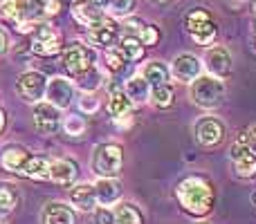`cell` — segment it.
Segmentation results:
<instances>
[{"instance_id":"obj_1","label":"cell","mask_w":256,"mask_h":224,"mask_svg":"<svg viewBox=\"0 0 256 224\" xmlns=\"http://www.w3.org/2000/svg\"><path fill=\"white\" fill-rule=\"evenodd\" d=\"M176 198L189 216L202 218L212 213L214 202H216V191H214L212 180H207L204 175H186L184 180L178 182Z\"/></svg>"},{"instance_id":"obj_2","label":"cell","mask_w":256,"mask_h":224,"mask_svg":"<svg viewBox=\"0 0 256 224\" xmlns=\"http://www.w3.org/2000/svg\"><path fill=\"white\" fill-rule=\"evenodd\" d=\"M225 94H227L225 81L218 79V76L200 74L198 79L191 83V99H194L196 106L204 108V110L218 108L225 101Z\"/></svg>"},{"instance_id":"obj_3","label":"cell","mask_w":256,"mask_h":224,"mask_svg":"<svg viewBox=\"0 0 256 224\" xmlns=\"http://www.w3.org/2000/svg\"><path fill=\"white\" fill-rule=\"evenodd\" d=\"M90 164H92V171L97 177H117L124 166V148L112 141L94 146Z\"/></svg>"},{"instance_id":"obj_4","label":"cell","mask_w":256,"mask_h":224,"mask_svg":"<svg viewBox=\"0 0 256 224\" xmlns=\"http://www.w3.org/2000/svg\"><path fill=\"white\" fill-rule=\"evenodd\" d=\"M184 27L186 31H189L191 40H194L196 45H202V47H207V45H214L218 38V27L216 22H214L212 13L207 11V9L202 7H196L191 9L189 13L184 16Z\"/></svg>"},{"instance_id":"obj_5","label":"cell","mask_w":256,"mask_h":224,"mask_svg":"<svg viewBox=\"0 0 256 224\" xmlns=\"http://www.w3.org/2000/svg\"><path fill=\"white\" fill-rule=\"evenodd\" d=\"M30 49L36 54V56H43V58L56 56V54L63 52L61 34H58L50 22H38V25L34 27V31H32Z\"/></svg>"},{"instance_id":"obj_6","label":"cell","mask_w":256,"mask_h":224,"mask_svg":"<svg viewBox=\"0 0 256 224\" xmlns=\"http://www.w3.org/2000/svg\"><path fill=\"white\" fill-rule=\"evenodd\" d=\"M94 61H97L94 49H90L88 45H81V43H70L61 52V63L72 79L79 76L81 72H86L88 67H92Z\"/></svg>"},{"instance_id":"obj_7","label":"cell","mask_w":256,"mask_h":224,"mask_svg":"<svg viewBox=\"0 0 256 224\" xmlns=\"http://www.w3.org/2000/svg\"><path fill=\"white\" fill-rule=\"evenodd\" d=\"M45 90H48V79H45V74H40L36 70L22 72L16 81L18 97L27 103H38L45 97Z\"/></svg>"},{"instance_id":"obj_8","label":"cell","mask_w":256,"mask_h":224,"mask_svg":"<svg viewBox=\"0 0 256 224\" xmlns=\"http://www.w3.org/2000/svg\"><path fill=\"white\" fill-rule=\"evenodd\" d=\"M232 162H234V173L240 180H254L256 177V153L248 146V139L238 137L232 146Z\"/></svg>"},{"instance_id":"obj_9","label":"cell","mask_w":256,"mask_h":224,"mask_svg":"<svg viewBox=\"0 0 256 224\" xmlns=\"http://www.w3.org/2000/svg\"><path fill=\"white\" fill-rule=\"evenodd\" d=\"M61 110L50 101L34 103V126L40 135H54L61 128Z\"/></svg>"},{"instance_id":"obj_10","label":"cell","mask_w":256,"mask_h":224,"mask_svg":"<svg viewBox=\"0 0 256 224\" xmlns=\"http://www.w3.org/2000/svg\"><path fill=\"white\" fill-rule=\"evenodd\" d=\"M194 132H196L198 144L204 146V148H214V146H218L225 139V126L216 117H200L196 121Z\"/></svg>"},{"instance_id":"obj_11","label":"cell","mask_w":256,"mask_h":224,"mask_svg":"<svg viewBox=\"0 0 256 224\" xmlns=\"http://www.w3.org/2000/svg\"><path fill=\"white\" fill-rule=\"evenodd\" d=\"M120 31H122V27L117 25L115 20L104 18L102 22H97V25L92 27V29H88V43L92 45V47L108 49L115 45L117 38H120Z\"/></svg>"},{"instance_id":"obj_12","label":"cell","mask_w":256,"mask_h":224,"mask_svg":"<svg viewBox=\"0 0 256 224\" xmlns=\"http://www.w3.org/2000/svg\"><path fill=\"white\" fill-rule=\"evenodd\" d=\"M204 65H207V72L212 76H218V79H225L232 72V54L227 47L222 45H214V47L207 49L204 54Z\"/></svg>"},{"instance_id":"obj_13","label":"cell","mask_w":256,"mask_h":224,"mask_svg":"<svg viewBox=\"0 0 256 224\" xmlns=\"http://www.w3.org/2000/svg\"><path fill=\"white\" fill-rule=\"evenodd\" d=\"M45 97L52 106H56L58 110L68 108L74 99V90H72V83L63 76H54V79H48V90H45Z\"/></svg>"},{"instance_id":"obj_14","label":"cell","mask_w":256,"mask_h":224,"mask_svg":"<svg viewBox=\"0 0 256 224\" xmlns=\"http://www.w3.org/2000/svg\"><path fill=\"white\" fill-rule=\"evenodd\" d=\"M171 72L180 83H194V81L202 74V63H200V58L194 56V54H180V56L173 61Z\"/></svg>"},{"instance_id":"obj_15","label":"cell","mask_w":256,"mask_h":224,"mask_svg":"<svg viewBox=\"0 0 256 224\" xmlns=\"http://www.w3.org/2000/svg\"><path fill=\"white\" fill-rule=\"evenodd\" d=\"M30 157H32V153L27 148H22V146H18V144H7L2 150H0V166L9 173L22 175Z\"/></svg>"},{"instance_id":"obj_16","label":"cell","mask_w":256,"mask_h":224,"mask_svg":"<svg viewBox=\"0 0 256 224\" xmlns=\"http://www.w3.org/2000/svg\"><path fill=\"white\" fill-rule=\"evenodd\" d=\"M72 16L79 25L88 27V29H92L97 22L104 20V11L99 7H94L90 0H74L72 2Z\"/></svg>"},{"instance_id":"obj_17","label":"cell","mask_w":256,"mask_h":224,"mask_svg":"<svg viewBox=\"0 0 256 224\" xmlns=\"http://www.w3.org/2000/svg\"><path fill=\"white\" fill-rule=\"evenodd\" d=\"M79 175V166L76 162L63 157V159H54L52 162V171H50V180L58 186H72Z\"/></svg>"},{"instance_id":"obj_18","label":"cell","mask_w":256,"mask_h":224,"mask_svg":"<svg viewBox=\"0 0 256 224\" xmlns=\"http://www.w3.org/2000/svg\"><path fill=\"white\" fill-rule=\"evenodd\" d=\"M94 193L99 207H112L122 198V184L117 182V177H99V182L94 184Z\"/></svg>"},{"instance_id":"obj_19","label":"cell","mask_w":256,"mask_h":224,"mask_svg":"<svg viewBox=\"0 0 256 224\" xmlns=\"http://www.w3.org/2000/svg\"><path fill=\"white\" fill-rule=\"evenodd\" d=\"M70 202L74 204L79 211L90 213L97 209V193H94V184H76L70 189Z\"/></svg>"},{"instance_id":"obj_20","label":"cell","mask_w":256,"mask_h":224,"mask_svg":"<svg viewBox=\"0 0 256 224\" xmlns=\"http://www.w3.org/2000/svg\"><path fill=\"white\" fill-rule=\"evenodd\" d=\"M43 224H76V218L68 204L52 202L43 211Z\"/></svg>"},{"instance_id":"obj_21","label":"cell","mask_w":256,"mask_h":224,"mask_svg":"<svg viewBox=\"0 0 256 224\" xmlns=\"http://www.w3.org/2000/svg\"><path fill=\"white\" fill-rule=\"evenodd\" d=\"M50 171H52V159L48 157V155H34L32 153V157L27 159V166L25 171H22V175L30 177V180H50Z\"/></svg>"},{"instance_id":"obj_22","label":"cell","mask_w":256,"mask_h":224,"mask_svg":"<svg viewBox=\"0 0 256 224\" xmlns=\"http://www.w3.org/2000/svg\"><path fill=\"white\" fill-rule=\"evenodd\" d=\"M108 90H110V97H108V106H106L108 114H110L112 119H120V117H126V114H130V112H132L130 99H128L124 92H120V88H115V83L108 85Z\"/></svg>"},{"instance_id":"obj_23","label":"cell","mask_w":256,"mask_h":224,"mask_svg":"<svg viewBox=\"0 0 256 224\" xmlns=\"http://www.w3.org/2000/svg\"><path fill=\"white\" fill-rule=\"evenodd\" d=\"M168 76H171V70L164 65L162 61H150L144 65L142 70V79L150 85V88H158V85H166Z\"/></svg>"},{"instance_id":"obj_24","label":"cell","mask_w":256,"mask_h":224,"mask_svg":"<svg viewBox=\"0 0 256 224\" xmlns=\"http://www.w3.org/2000/svg\"><path fill=\"white\" fill-rule=\"evenodd\" d=\"M120 52L124 54V58L128 63H137V61H142L144 58V52H146V47L140 43V38L137 36H132V34H122L120 36Z\"/></svg>"},{"instance_id":"obj_25","label":"cell","mask_w":256,"mask_h":224,"mask_svg":"<svg viewBox=\"0 0 256 224\" xmlns=\"http://www.w3.org/2000/svg\"><path fill=\"white\" fill-rule=\"evenodd\" d=\"M124 94L130 99V103H144L150 94V85L142 76H130L124 85Z\"/></svg>"},{"instance_id":"obj_26","label":"cell","mask_w":256,"mask_h":224,"mask_svg":"<svg viewBox=\"0 0 256 224\" xmlns=\"http://www.w3.org/2000/svg\"><path fill=\"white\" fill-rule=\"evenodd\" d=\"M112 213H115V224H144V213L130 202L117 204Z\"/></svg>"},{"instance_id":"obj_27","label":"cell","mask_w":256,"mask_h":224,"mask_svg":"<svg viewBox=\"0 0 256 224\" xmlns=\"http://www.w3.org/2000/svg\"><path fill=\"white\" fill-rule=\"evenodd\" d=\"M74 81H76V88L79 90L92 94L94 90H99V85H102V72H99L97 65H92L86 72H81L79 76H74Z\"/></svg>"},{"instance_id":"obj_28","label":"cell","mask_w":256,"mask_h":224,"mask_svg":"<svg viewBox=\"0 0 256 224\" xmlns=\"http://www.w3.org/2000/svg\"><path fill=\"white\" fill-rule=\"evenodd\" d=\"M18 207V189L9 182H0V213L9 216Z\"/></svg>"},{"instance_id":"obj_29","label":"cell","mask_w":256,"mask_h":224,"mask_svg":"<svg viewBox=\"0 0 256 224\" xmlns=\"http://www.w3.org/2000/svg\"><path fill=\"white\" fill-rule=\"evenodd\" d=\"M104 61H106V65H108V70L112 72V74H122V72L126 70L130 63L124 58V54L120 52V47L117 45H112V47H108V49H104Z\"/></svg>"},{"instance_id":"obj_30","label":"cell","mask_w":256,"mask_h":224,"mask_svg":"<svg viewBox=\"0 0 256 224\" xmlns=\"http://www.w3.org/2000/svg\"><path fill=\"white\" fill-rule=\"evenodd\" d=\"M173 88L171 85H158V88H150V94H148V99H150V103H153L155 108H160V110H166V108H171V103H173Z\"/></svg>"},{"instance_id":"obj_31","label":"cell","mask_w":256,"mask_h":224,"mask_svg":"<svg viewBox=\"0 0 256 224\" xmlns=\"http://www.w3.org/2000/svg\"><path fill=\"white\" fill-rule=\"evenodd\" d=\"M63 130H66V135L70 137H81L86 132V119L79 117V114H70V117L66 119V121L61 123Z\"/></svg>"},{"instance_id":"obj_32","label":"cell","mask_w":256,"mask_h":224,"mask_svg":"<svg viewBox=\"0 0 256 224\" xmlns=\"http://www.w3.org/2000/svg\"><path fill=\"white\" fill-rule=\"evenodd\" d=\"M137 38H140V43L144 47H155L160 43V38H162V34H160L158 25H144V29L137 34Z\"/></svg>"},{"instance_id":"obj_33","label":"cell","mask_w":256,"mask_h":224,"mask_svg":"<svg viewBox=\"0 0 256 224\" xmlns=\"http://www.w3.org/2000/svg\"><path fill=\"white\" fill-rule=\"evenodd\" d=\"M135 4H137V0H110L108 9H110V13L115 18H126L135 9Z\"/></svg>"},{"instance_id":"obj_34","label":"cell","mask_w":256,"mask_h":224,"mask_svg":"<svg viewBox=\"0 0 256 224\" xmlns=\"http://www.w3.org/2000/svg\"><path fill=\"white\" fill-rule=\"evenodd\" d=\"M79 108H81V112H84V114H92V112H97V110H99V99L94 97V94L86 92V97H81V99H79Z\"/></svg>"},{"instance_id":"obj_35","label":"cell","mask_w":256,"mask_h":224,"mask_svg":"<svg viewBox=\"0 0 256 224\" xmlns=\"http://www.w3.org/2000/svg\"><path fill=\"white\" fill-rule=\"evenodd\" d=\"M94 220H97V224H115V213L108 207H99L94 209Z\"/></svg>"},{"instance_id":"obj_36","label":"cell","mask_w":256,"mask_h":224,"mask_svg":"<svg viewBox=\"0 0 256 224\" xmlns=\"http://www.w3.org/2000/svg\"><path fill=\"white\" fill-rule=\"evenodd\" d=\"M144 25H146V22H142L140 18H128V20L124 22V27H122V29H124V34H132V36H137L142 29H144Z\"/></svg>"},{"instance_id":"obj_37","label":"cell","mask_w":256,"mask_h":224,"mask_svg":"<svg viewBox=\"0 0 256 224\" xmlns=\"http://www.w3.org/2000/svg\"><path fill=\"white\" fill-rule=\"evenodd\" d=\"M245 139H248V146H250V148H252L254 153H256V123H254L252 128H250L248 132H245Z\"/></svg>"},{"instance_id":"obj_38","label":"cell","mask_w":256,"mask_h":224,"mask_svg":"<svg viewBox=\"0 0 256 224\" xmlns=\"http://www.w3.org/2000/svg\"><path fill=\"white\" fill-rule=\"evenodd\" d=\"M7 47H9V36H7V31L0 27V54L7 52Z\"/></svg>"},{"instance_id":"obj_39","label":"cell","mask_w":256,"mask_h":224,"mask_svg":"<svg viewBox=\"0 0 256 224\" xmlns=\"http://www.w3.org/2000/svg\"><path fill=\"white\" fill-rule=\"evenodd\" d=\"M90 2L94 4V7H99L104 11V9H108V2H110V0H90Z\"/></svg>"},{"instance_id":"obj_40","label":"cell","mask_w":256,"mask_h":224,"mask_svg":"<svg viewBox=\"0 0 256 224\" xmlns=\"http://www.w3.org/2000/svg\"><path fill=\"white\" fill-rule=\"evenodd\" d=\"M4 126H7V117H4V112L0 110V132L4 130Z\"/></svg>"},{"instance_id":"obj_41","label":"cell","mask_w":256,"mask_h":224,"mask_svg":"<svg viewBox=\"0 0 256 224\" xmlns=\"http://www.w3.org/2000/svg\"><path fill=\"white\" fill-rule=\"evenodd\" d=\"M225 2H230L232 7H240V4H243L245 0H225Z\"/></svg>"},{"instance_id":"obj_42","label":"cell","mask_w":256,"mask_h":224,"mask_svg":"<svg viewBox=\"0 0 256 224\" xmlns=\"http://www.w3.org/2000/svg\"><path fill=\"white\" fill-rule=\"evenodd\" d=\"M7 222V216H2V213H0V224H4Z\"/></svg>"},{"instance_id":"obj_43","label":"cell","mask_w":256,"mask_h":224,"mask_svg":"<svg viewBox=\"0 0 256 224\" xmlns=\"http://www.w3.org/2000/svg\"><path fill=\"white\" fill-rule=\"evenodd\" d=\"M252 202H254V204H256V193H254V195H252Z\"/></svg>"},{"instance_id":"obj_44","label":"cell","mask_w":256,"mask_h":224,"mask_svg":"<svg viewBox=\"0 0 256 224\" xmlns=\"http://www.w3.org/2000/svg\"><path fill=\"white\" fill-rule=\"evenodd\" d=\"M155 2H166V0H155Z\"/></svg>"},{"instance_id":"obj_45","label":"cell","mask_w":256,"mask_h":224,"mask_svg":"<svg viewBox=\"0 0 256 224\" xmlns=\"http://www.w3.org/2000/svg\"><path fill=\"white\" fill-rule=\"evenodd\" d=\"M196 224H209V222H196Z\"/></svg>"},{"instance_id":"obj_46","label":"cell","mask_w":256,"mask_h":224,"mask_svg":"<svg viewBox=\"0 0 256 224\" xmlns=\"http://www.w3.org/2000/svg\"><path fill=\"white\" fill-rule=\"evenodd\" d=\"M254 9H256V4H254Z\"/></svg>"}]
</instances>
